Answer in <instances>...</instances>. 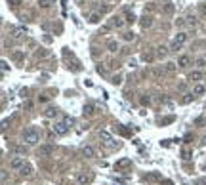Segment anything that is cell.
<instances>
[{
	"label": "cell",
	"instance_id": "1",
	"mask_svg": "<svg viewBox=\"0 0 206 185\" xmlns=\"http://www.w3.org/2000/svg\"><path fill=\"white\" fill-rule=\"evenodd\" d=\"M21 137H23V141L27 143V145H34V143H38V139H40V132L34 126H29V128L23 130Z\"/></svg>",
	"mask_w": 206,
	"mask_h": 185
},
{
	"label": "cell",
	"instance_id": "2",
	"mask_svg": "<svg viewBox=\"0 0 206 185\" xmlns=\"http://www.w3.org/2000/svg\"><path fill=\"white\" fill-rule=\"evenodd\" d=\"M23 166H25L23 157H13L12 160H10V168H12V170H23Z\"/></svg>",
	"mask_w": 206,
	"mask_h": 185
},
{
	"label": "cell",
	"instance_id": "3",
	"mask_svg": "<svg viewBox=\"0 0 206 185\" xmlns=\"http://www.w3.org/2000/svg\"><path fill=\"white\" fill-rule=\"evenodd\" d=\"M67 132H69V126H67L63 120H61V122H55V124H54V134H57V136H65Z\"/></svg>",
	"mask_w": 206,
	"mask_h": 185
},
{
	"label": "cell",
	"instance_id": "4",
	"mask_svg": "<svg viewBox=\"0 0 206 185\" xmlns=\"http://www.w3.org/2000/svg\"><path fill=\"white\" fill-rule=\"evenodd\" d=\"M54 155V145H40L38 147V157H50Z\"/></svg>",
	"mask_w": 206,
	"mask_h": 185
},
{
	"label": "cell",
	"instance_id": "5",
	"mask_svg": "<svg viewBox=\"0 0 206 185\" xmlns=\"http://www.w3.org/2000/svg\"><path fill=\"white\" fill-rule=\"evenodd\" d=\"M92 179H94V174H78L76 181H78V185H88L92 183Z\"/></svg>",
	"mask_w": 206,
	"mask_h": 185
},
{
	"label": "cell",
	"instance_id": "6",
	"mask_svg": "<svg viewBox=\"0 0 206 185\" xmlns=\"http://www.w3.org/2000/svg\"><path fill=\"white\" fill-rule=\"evenodd\" d=\"M111 25L113 27H116V29H122L126 25V17H120V15H115V17L111 19Z\"/></svg>",
	"mask_w": 206,
	"mask_h": 185
},
{
	"label": "cell",
	"instance_id": "7",
	"mask_svg": "<svg viewBox=\"0 0 206 185\" xmlns=\"http://www.w3.org/2000/svg\"><path fill=\"white\" fill-rule=\"evenodd\" d=\"M82 155H84L86 158H94L96 157V149L92 145H84V147H82Z\"/></svg>",
	"mask_w": 206,
	"mask_h": 185
},
{
	"label": "cell",
	"instance_id": "8",
	"mask_svg": "<svg viewBox=\"0 0 206 185\" xmlns=\"http://www.w3.org/2000/svg\"><path fill=\"white\" fill-rule=\"evenodd\" d=\"M99 137L103 139V143H107V145H115V141H113V137H111V134H109V132L101 130V132H99Z\"/></svg>",
	"mask_w": 206,
	"mask_h": 185
},
{
	"label": "cell",
	"instance_id": "9",
	"mask_svg": "<svg viewBox=\"0 0 206 185\" xmlns=\"http://www.w3.org/2000/svg\"><path fill=\"white\" fill-rule=\"evenodd\" d=\"M187 40V33H183V31H179V33L174 37V42L176 44H179V46H183V42Z\"/></svg>",
	"mask_w": 206,
	"mask_h": 185
},
{
	"label": "cell",
	"instance_id": "10",
	"mask_svg": "<svg viewBox=\"0 0 206 185\" xmlns=\"http://www.w3.org/2000/svg\"><path fill=\"white\" fill-rule=\"evenodd\" d=\"M27 33H29L27 27H17V29H13V38H23Z\"/></svg>",
	"mask_w": 206,
	"mask_h": 185
},
{
	"label": "cell",
	"instance_id": "11",
	"mask_svg": "<svg viewBox=\"0 0 206 185\" xmlns=\"http://www.w3.org/2000/svg\"><path fill=\"white\" fill-rule=\"evenodd\" d=\"M189 63H191V57H189V55H179V59H178V65L181 67V69H185V67H189Z\"/></svg>",
	"mask_w": 206,
	"mask_h": 185
},
{
	"label": "cell",
	"instance_id": "12",
	"mask_svg": "<svg viewBox=\"0 0 206 185\" xmlns=\"http://www.w3.org/2000/svg\"><path fill=\"white\" fill-rule=\"evenodd\" d=\"M59 115V111L55 109V107H48V109L44 111V116L46 119H54V116H57Z\"/></svg>",
	"mask_w": 206,
	"mask_h": 185
},
{
	"label": "cell",
	"instance_id": "13",
	"mask_svg": "<svg viewBox=\"0 0 206 185\" xmlns=\"http://www.w3.org/2000/svg\"><path fill=\"white\" fill-rule=\"evenodd\" d=\"M200 78H202V71H193V73L189 75V80H191V82H197V84H199Z\"/></svg>",
	"mask_w": 206,
	"mask_h": 185
},
{
	"label": "cell",
	"instance_id": "14",
	"mask_svg": "<svg viewBox=\"0 0 206 185\" xmlns=\"http://www.w3.org/2000/svg\"><path fill=\"white\" fill-rule=\"evenodd\" d=\"M204 92H206V88H204L202 84H195L193 86V95H202Z\"/></svg>",
	"mask_w": 206,
	"mask_h": 185
},
{
	"label": "cell",
	"instance_id": "15",
	"mask_svg": "<svg viewBox=\"0 0 206 185\" xmlns=\"http://www.w3.org/2000/svg\"><path fill=\"white\" fill-rule=\"evenodd\" d=\"M107 50H109V52H116V50H118V42H116V40H107Z\"/></svg>",
	"mask_w": 206,
	"mask_h": 185
},
{
	"label": "cell",
	"instance_id": "16",
	"mask_svg": "<svg viewBox=\"0 0 206 185\" xmlns=\"http://www.w3.org/2000/svg\"><path fill=\"white\" fill-rule=\"evenodd\" d=\"M151 25H153V19L149 17V15H145V17L141 19V27H143V29H149Z\"/></svg>",
	"mask_w": 206,
	"mask_h": 185
},
{
	"label": "cell",
	"instance_id": "17",
	"mask_svg": "<svg viewBox=\"0 0 206 185\" xmlns=\"http://www.w3.org/2000/svg\"><path fill=\"white\" fill-rule=\"evenodd\" d=\"M172 12H174V6L170 2H166L164 4V13H172Z\"/></svg>",
	"mask_w": 206,
	"mask_h": 185
},
{
	"label": "cell",
	"instance_id": "18",
	"mask_svg": "<svg viewBox=\"0 0 206 185\" xmlns=\"http://www.w3.org/2000/svg\"><path fill=\"white\" fill-rule=\"evenodd\" d=\"M31 172H33V168H31L29 164H25V166H23V170H21V174H23V176H29Z\"/></svg>",
	"mask_w": 206,
	"mask_h": 185
},
{
	"label": "cell",
	"instance_id": "19",
	"mask_svg": "<svg viewBox=\"0 0 206 185\" xmlns=\"http://www.w3.org/2000/svg\"><path fill=\"white\" fill-rule=\"evenodd\" d=\"M166 71H170V73L176 71V63H174V61H168V63H166Z\"/></svg>",
	"mask_w": 206,
	"mask_h": 185
},
{
	"label": "cell",
	"instance_id": "20",
	"mask_svg": "<svg viewBox=\"0 0 206 185\" xmlns=\"http://www.w3.org/2000/svg\"><path fill=\"white\" fill-rule=\"evenodd\" d=\"M181 158H183V160H187V158H191V151H187V149H183V151H181Z\"/></svg>",
	"mask_w": 206,
	"mask_h": 185
},
{
	"label": "cell",
	"instance_id": "21",
	"mask_svg": "<svg viewBox=\"0 0 206 185\" xmlns=\"http://www.w3.org/2000/svg\"><path fill=\"white\" fill-rule=\"evenodd\" d=\"M94 113V105H84V115H92Z\"/></svg>",
	"mask_w": 206,
	"mask_h": 185
},
{
	"label": "cell",
	"instance_id": "22",
	"mask_svg": "<svg viewBox=\"0 0 206 185\" xmlns=\"http://www.w3.org/2000/svg\"><path fill=\"white\" fill-rule=\"evenodd\" d=\"M136 21V15L134 13H126V23H134Z\"/></svg>",
	"mask_w": 206,
	"mask_h": 185
},
{
	"label": "cell",
	"instance_id": "23",
	"mask_svg": "<svg viewBox=\"0 0 206 185\" xmlns=\"http://www.w3.org/2000/svg\"><path fill=\"white\" fill-rule=\"evenodd\" d=\"M170 50H172V52H179V50H181V46H179V44H176V42H172Z\"/></svg>",
	"mask_w": 206,
	"mask_h": 185
},
{
	"label": "cell",
	"instance_id": "24",
	"mask_svg": "<svg viewBox=\"0 0 206 185\" xmlns=\"http://www.w3.org/2000/svg\"><path fill=\"white\" fill-rule=\"evenodd\" d=\"M113 84H115V86H118V84H120V82H122V76H113Z\"/></svg>",
	"mask_w": 206,
	"mask_h": 185
},
{
	"label": "cell",
	"instance_id": "25",
	"mask_svg": "<svg viewBox=\"0 0 206 185\" xmlns=\"http://www.w3.org/2000/svg\"><path fill=\"white\" fill-rule=\"evenodd\" d=\"M97 21H99V13H94L90 17V23H97Z\"/></svg>",
	"mask_w": 206,
	"mask_h": 185
},
{
	"label": "cell",
	"instance_id": "26",
	"mask_svg": "<svg viewBox=\"0 0 206 185\" xmlns=\"http://www.w3.org/2000/svg\"><path fill=\"white\" fill-rule=\"evenodd\" d=\"M185 19H176V27H185Z\"/></svg>",
	"mask_w": 206,
	"mask_h": 185
},
{
	"label": "cell",
	"instance_id": "27",
	"mask_svg": "<svg viewBox=\"0 0 206 185\" xmlns=\"http://www.w3.org/2000/svg\"><path fill=\"white\" fill-rule=\"evenodd\" d=\"M50 2H54V0H38V4H40V6H50Z\"/></svg>",
	"mask_w": 206,
	"mask_h": 185
},
{
	"label": "cell",
	"instance_id": "28",
	"mask_svg": "<svg viewBox=\"0 0 206 185\" xmlns=\"http://www.w3.org/2000/svg\"><path fill=\"white\" fill-rule=\"evenodd\" d=\"M199 10H200V13H202V15H206V4H204V2L199 4Z\"/></svg>",
	"mask_w": 206,
	"mask_h": 185
},
{
	"label": "cell",
	"instance_id": "29",
	"mask_svg": "<svg viewBox=\"0 0 206 185\" xmlns=\"http://www.w3.org/2000/svg\"><path fill=\"white\" fill-rule=\"evenodd\" d=\"M197 65H199V67H204V65H206V59H204V57H199V59H197Z\"/></svg>",
	"mask_w": 206,
	"mask_h": 185
},
{
	"label": "cell",
	"instance_id": "30",
	"mask_svg": "<svg viewBox=\"0 0 206 185\" xmlns=\"http://www.w3.org/2000/svg\"><path fill=\"white\" fill-rule=\"evenodd\" d=\"M191 97H195V95H193V94H187V95L183 97V103H189V101H191Z\"/></svg>",
	"mask_w": 206,
	"mask_h": 185
},
{
	"label": "cell",
	"instance_id": "31",
	"mask_svg": "<svg viewBox=\"0 0 206 185\" xmlns=\"http://www.w3.org/2000/svg\"><path fill=\"white\" fill-rule=\"evenodd\" d=\"M63 122H65L67 126H73V119H69V116H65V119H63Z\"/></svg>",
	"mask_w": 206,
	"mask_h": 185
},
{
	"label": "cell",
	"instance_id": "32",
	"mask_svg": "<svg viewBox=\"0 0 206 185\" xmlns=\"http://www.w3.org/2000/svg\"><path fill=\"white\" fill-rule=\"evenodd\" d=\"M8 4H12V6H19V4H21V0H8Z\"/></svg>",
	"mask_w": 206,
	"mask_h": 185
},
{
	"label": "cell",
	"instance_id": "33",
	"mask_svg": "<svg viewBox=\"0 0 206 185\" xmlns=\"http://www.w3.org/2000/svg\"><path fill=\"white\" fill-rule=\"evenodd\" d=\"M126 164H130V160H128V158H124V160H120L116 164V166H126Z\"/></svg>",
	"mask_w": 206,
	"mask_h": 185
},
{
	"label": "cell",
	"instance_id": "34",
	"mask_svg": "<svg viewBox=\"0 0 206 185\" xmlns=\"http://www.w3.org/2000/svg\"><path fill=\"white\" fill-rule=\"evenodd\" d=\"M158 55H164V54H166V48H164V46H160V48H158V52H157Z\"/></svg>",
	"mask_w": 206,
	"mask_h": 185
},
{
	"label": "cell",
	"instance_id": "35",
	"mask_svg": "<svg viewBox=\"0 0 206 185\" xmlns=\"http://www.w3.org/2000/svg\"><path fill=\"white\" fill-rule=\"evenodd\" d=\"M134 38V33H126L124 34V40H132Z\"/></svg>",
	"mask_w": 206,
	"mask_h": 185
},
{
	"label": "cell",
	"instance_id": "36",
	"mask_svg": "<svg viewBox=\"0 0 206 185\" xmlns=\"http://www.w3.org/2000/svg\"><path fill=\"white\" fill-rule=\"evenodd\" d=\"M38 101H40V103H46V101H48V97H46V95H40Z\"/></svg>",
	"mask_w": 206,
	"mask_h": 185
},
{
	"label": "cell",
	"instance_id": "37",
	"mask_svg": "<svg viewBox=\"0 0 206 185\" xmlns=\"http://www.w3.org/2000/svg\"><path fill=\"white\" fill-rule=\"evenodd\" d=\"M185 19H187V23H189V25L195 23V17H193V15H189V17H185Z\"/></svg>",
	"mask_w": 206,
	"mask_h": 185
},
{
	"label": "cell",
	"instance_id": "38",
	"mask_svg": "<svg viewBox=\"0 0 206 185\" xmlns=\"http://www.w3.org/2000/svg\"><path fill=\"white\" fill-rule=\"evenodd\" d=\"M15 153H25V147H21V145L15 147Z\"/></svg>",
	"mask_w": 206,
	"mask_h": 185
},
{
	"label": "cell",
	"instance_id": "39",
	"mask_svg": "<svg viewBox=\"0 0 206 185\" xmlns=\"http://www.w3.org/2000/svg\"><path fill=\"white\" fill-rule=\"evenodd\" d=\"M2 71H4V73L8 71V63H6V61H2Z\"/></svg>",
	"mask_w": 206,
	"mask_h": 185
}]
</instances>
